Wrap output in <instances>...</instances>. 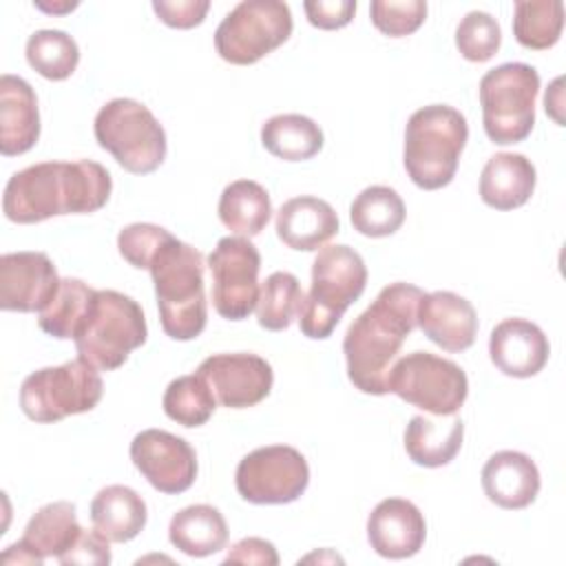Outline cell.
Returning <instances> with one entry per match:
<instances>
[{
  "mask_svg": "<svg viewBox=\"0 0 566 566\" xmlns=\"http://www.w3.org/2000/svg\"><path fill=\"white\" fill-rule=\"evenodd\" d=\"M111 190V172L93 159L42 161L9 177L2 212L24 226L57 214H91L106 206Z\"/></svg>",
  "mask_w": 566,
  "mask_h": 566,
  "instance_id": "obj_1",
  "label": "cell"
},
{
  "mask_svg": "<svg viewBox=\"0 0 566 566\" xmlns=\"http://www.w3.org/2000/svg\"><path fill=\"white\" fill-rule=\"evenodd\" d=\"M424 292L411 283H389L376 301L349 325L343 338L347 376L356 389L385 396L387 378L405 338L418 327V305Z\"/></svg>",
  "mask_w": 566,
  "mask_h": 566,
  "instance_id": "obj_2",
  "label": "cell"
},
{
  "mask_svg": "<svg viewBox=\"0 0 566 566\" xmlns=\"http://www.w3.org/2000/svg\"><path fill=\"white\" fill-rule=\"evenodd\" d=\"M203 254L168 234L148 263L155 283L159 321L172 340H192L206 329Z\"/></svg>",
  "mask_w": 566,
  "mask_h": 566,
  "instance_id": "obj_3",
  "label": "cell"
},
{
  "mask_svg": "<svg viewBox=\"0 0 566 566\" xmlns=\"http://www.w3.org/2000/svg\"><path fill=\"white\" fill-rule=\"evenodd\" d=\"M467 139V119L453 106L429 104L418 108L405 128L402 161L409 179L422 190L449 186Z\"/></svg>",
  "mask_w": 566,
  "mask_h": 566,
  "instance_id": "obj_4",
  "label": "cell"
},
{
  "mask_svg": "<svg viewBox=\"0 0 566 566\" xmlns=\"http://www.w3.org/2000/svg\"><path fill=\"white\" fill-rule=\"evenodd\" d=\"M146 338L148 327L142 305L117 290L95 292L73 336L80 358L102 371L122 367Z\"/></svg>",
  "mask_w": 566,
  "mask_h": 566,
  "instance_id": "obj_5",
  "label": "cell"
},
{
  "mask_svg": "<svg viewBox=\"0 0 566 566\" xmlns=\"http://www.w3.org/2000/svg\"><path fill=\"white\" fill-rule=\"evenodd\" d=\"M367 285V265L349 245H325L312 263V285L301 310V334L314 340L329 338L345 310L360 298Z\"/></svg>",
  "mask_w": 566,
  "mask_h": 566,
  "instance_id": "obj_6",
  "label": "cell"
},
{
  "mask_svg": "<svg viewBox=\"0 0 566 566\" xmlns=\"http://www.w3.org/2000/svg\"><path fill=\"white\" fill-rule=\"evenodd\" d=\"M93 133L97 144L133 175L155 172L166 159V130L137 99L115 97L106 102L95 115Z\"/></svg>",
  "mask_w": 566,
  "mask_h": 566,
  "instance_id": "obj_7",
  "label": "cell"
},
{
  "mask_svg": "<svg viewBox=\"0 0 566 566\" xmlns=\"http://www.w3.org/2000/svg\"><path fill=\"white\" fill-rule=\"evenodd\" d=\"M539 73L524 62H504L480 80L482 126L497 146L524 142L535 126Z\"/></svg>",
  "mask_w": 566,
  "mask_h": 566,
  "instance_id": "obj_8",
  "label": "cell"
},
{
  "mask_svg": "<svg viewBox=\"0 0 566 566\" xmlns=\"http://www.w3.org/2000/svg\"><path fill=\"white\" fill-rule=\"evenodd\" d=\"M102 394L104 382L97 367L77 356L64 365L29 374L20 385V409L33 422L53 424L95 409Z\"/></svg>",
  "mask_w": 566,
  "mask_h": 566,
  "instance_id": "obj_9",
  "label": "cell"
},
{
  "mask_svg": "<svg viewBox=\"0 0 566 566\" xmlns=\"http://www.w3.org/2000/svg\"><path fill=\"white\" fill-rule=\"evenodd\" d=\"M292 27V11L285 2L243 0L217 27L214 49L221 60L248 66L287 42Z\"/></svg>",
  "mask_w": 566,
  "mask_h": 566,
  "instance_id": "obj_10",
  "label": "cell"
},
{
  "mask_svg": "<svg viewBox=\"0 0 566 566\" xmlns=\"http://www.w3.org/2000/svg\"><path fill=\"white\" fill-rule=\"evenodd\" d=\"M387 391L433 416H453L467 400L469 380L453 360L411 352L391 365Z\"/></svg>",
  "mask_w": 566,
  "mask_h": 566,
  "instance_id": "obj_11",
  "label": "cell"
},
{
  "mask_svg": "<svg viewBox=\"0 0 566 566\" xmlns=\"http://www.w3.org/2000/svg\"><path fill=\"white\" fill-rule=\"evenodd\" d=\"M234 484L252 504H290L310 484V467L301 451L290 444L259 447L241 458Z\"/></svg>",
  "mask_w": 566,
  "mask_h": 566,
  "instance_id": "obj_12",
  "label": "cell"
},
{
  "mask_svg": "<svg viewBox=\"0 0 566 566\" xmlns=\"http://www.w3.org/2000/svg\"><path fill=\"white\" fill-rule=\"evenodd\" d=\"M212 305L226 321L248 318L259 303L261 254L248 237H223L208 254Z\"/></svg>",
  "mask_w": 566,
  "mask_h": 566,
  "instance_id": "obj_13",
  "label": "cell"
},
{
  "mask_svg": "<svg viewBox=\"0 0 566 566\" xmlns=\"http://www.w3.org/2000/svg\"><path fill=\"white\" fill-rule=\"evenodd\" d=\"M130 460L153 489L166 495L188 491L197 478V453L179 436L144 429L130 442Z\"/></svg>",
  "mask_w": 566,
  "mask_h": 566,
  "instance_id": "obj_14",
  "label": "cell"
},
{
  "mask_svg": "<svg viewBox=\"0 0 566 566\" xmlns=\"http://www.w3.org/2000/svg\"><path fill=\"white\" fill-rule=\"evenodd\" d=\"M206 378L217 402L228 409L254 407L268 398L274 382L270 363L250 352L212 354L197 367Z\"/></svg>",
  "mask_w": 566,
  "mask_h": 566,
  "instance_id": "obj_15",
  "label": "cell"
},
{
  "mask_svg": "<svg viewBox=\"0 0 566 566\" xmlns=\"http://www.w3.org/2000/svg\"><path fill=\"white\" fill-rule=\"evenodd\" d=\"M60 281L49 254L7 252L0 256V307L40 314L55 298Z\"/></svg>",
  "mask_w": 566,
  "mask_h": 566,
  "instance_id": "obj_16",
  "label": "cell"
},
{
  "mask_svg": "<svg viewBox=\"0 0 566 566\" xmlns=\"http://www.w3.org/2000/svg\"><path fill=\"white\" fill-rule=\"evenodd\" d=\"M84 528L77 522L75 504L60 500L40 506L24 526L22 537L7 546L2 564H44L46 557L60 559Z\"/></svg>",
  "mask_w": 566,
  "mask_h": 566,
  "instance_id": "obj_17",
  "label": "cell"
},
{
  "mask_svg": "<svg viewBox=\"0 0 566 566\" xmlns=\"http://www.w3.org/2000/svg\"><path fill=\"white\" fill-rule=\"evenodd\" d=\"M427 537V522L420 509L405 497H387L367 517L369 546L387 559L413 557Z\"/></svg>",
  "mask_w": 566,
  "mask_h": 566,
  "instance_id": "obj_18",
  "label": "cell"
},
{
  "mask_svg": "<svg viewBox=\"0 0 566 566\" xmlns=\"http://www.w3.org/2000/svg\"><path fill=\"white\" fill-rule=\"evenodd\" d=\"M551 345L546 334L526 318H504L489 338L491 363L513 378H531L548 363Z\"/></svg>",
  "mask_w": 566,
  "mask_h": 566,
  "instance_id": "obj_19",
  "label": "cell"
},
{
  "mask_svg": "<svg viewBox=\"0 0 566 566\" xmlns=\"http://www.w3.org/2000/svg\"><path fill=\"white\" fill-rule=\"evenodd\" d=\"M418 327L444 352H464L475 340L478 314L464 296L438 290L420 298Z\"/></svg>",
  "mask_w": 566,
  "mask_h": 566,
  "instance_id": "obj_20",
  "label": "cell"
},
{
  "mask_svg": "<svg viewBox=\"0 0 566 566\" xmlns=\"http://www.w3.org/2000/svg\"><path fill=\"white\" fill-rule=\"evenodd\" d=\"M484 495L506 511L526 509L535 502L542 480L537 464L520 451H497L482 467Z\"/></svg>",
  "mask_w": 566,
  "mask_h": 566,
  "instance_id": "obj_21",
  "label": "cell"
},
{
  "mask_svg": "<svg viewBox=\"0 0 566 566\" xmlns=\"http://www.w3.org/2000/svg\"><path fill=\"white\" fill-rule=\"evenodd\" d=\"M40 137L38 97L31 84L18 75L0 77V153L4 157L22 155Z\"/></svg>",
  "mask_w": 566,
  "mask_h": 566,
  "instance_id": "obj_22",
  "label": "cell"
},
{
  "mask_svg": "<svg viewBox=\"0 0 566 566\" xmlns=\"http://www.w3.org/2000/svg\"><path fill=\"white\" fill-rule=\"evenodd\" d=\"M338 230L336 210L325 199L312 195L292 197L276 212V234L292 250L314 252L338 234Z\"/></svg>",
  "mask_w": 566,
  "mask_h": 566,
  "instance_id": "obj_23",
  "label": "cell"
},
{
  "mask_svg": "<svg viewBox=\"0 0 566 566\" xmlns=\"http://www.w3.org/2000/svg\"><path fill=\"white\" fill-rule=\"evenodd\" d=\"M537 172L522 153H495L480 175V199L495 210L524 206L535 190Z\"/></svg>",
  "mask_w": 566,
  "mask_h": 566,
  "instance_id": "obj_24",
  "label": "cell"
},
{
  "mask_svg": "<svg viewBox=\"0 0 566 566\" xmlns=\"http://www.w3.org/2000/svg\"><path fill=\"white\" fill-rule=\"evenodd\" d=\"M91 522L108 542L124 544L135 539L148 520L144 497L124 484H108L91 502Z\"/></svg>",
  "mask_w": 566,
  "mask_h": 566,
  "instance_id": "obj_25",
  "label": "cell"
},
{
  "mask_svg": "<svg viewBox=\"0 0 566 566\" xmlns=\"http://www.w3.org/2000/svg\"><path fill=\"white\" fill-rule=\"evenodd\" d=\"M462 438L464 422L455 413L449 420L413 416L405 429V451L411 462L427 469H438L458 455Z\"/></svg>",
  "mask_w": 566,
  "mask_h": 566,
  "instance_id": "obj_26",
  "label": "cell"
},
{
  "mask_svg": "<svg viewBox=\"0 0 566 566\" xmlns=\"http://www.w3.org/2000/svg\"><path fill=\"white\" fill-rule=\"evenodd\" d=\"M168 539L184 555L208 557L226 548L228 524L217 506L192 504L172 515Z\"/></svg>",
  "mask_w": 566,
  "mask_h": 566,
  "instance_id": "obj_27",
  "label": "cell"
},
{
  "mask_svg": "<svg viewBox=\"0 0 566 566\" xmlns=\"http://www.w3.org/2000/svg\"><path fill=\"white\" fill-rule=\"evenodd\" d=\"M221 223L239 237H256L272 217V201L268 190L252 179H237L228 184L219 197Z\"/></svg>",
  "mask_w": 566,
  "mask_h": 566,
  "instance_id": "obj_28",
  "label": "cell"
},
{
  "mask_svg": "<svg viewBox=\"0 0 566 566\" xmlns=\"http://www.w3.org/2000/svg\"><path fill=\"white\" fill-rule=\"evenodd\" d=\"M321 126L298 113L274 115L261 126L263 148L283 161H305L323 148Z\"/></svg>",
  "mask_w": 566,
  "mask_h": 566,
  "instance_id": "obj_29",
  "label": "cell"
},
{
  "mask_svg": "<svg viewBox=\"0 0 566 566\" xmlns=\"http://www.w3.org/2000/svg\"><path fill=\"white\" fill-rule=\"evenodd\" d=\"M405 201L389 186H369L356 195L349 206V219L356 232L382 239L400 230L405 223Z\"/></svg>",
  "mask_w": 566,
  "mask_h": 566,
  "instance_id": "obj_30",
  "label": "cell"
},
{
  "mask_svg": "<svg viewBox=\"0 0 566 566\" xmlns=\"http://www.w3.org/2000/svg\"><path fill=\"white\" fill-rule=\"evenodd\" d=\"M564 4L559 0H520L513 7V35L531 51H546L559 42Z\"/></svg>",
  "mask_w": 566,
  "mask_h": 566,
  "instance_id": "obj_31",
  "label": "cell"
},
{
  "mask_svg": "<svg viewBox=\"0 0 566 566\" xmlns=\"http://www.w3.org/2000/svg\"><path fill=\"white\" fill-rule=\"evenodd\" d=\"M24 55L29 66L51 82L71 77L80 62L77 42L60 29H40L31 33Z\"/></svg>",
  "mask_w": 566,
  "mask_h": 566,
  "instance_id": "obj_32",
  "label": "cell"
},
{
  "mask_svg": "<svg viewBox=\"0 0 566 566\" xmlns=\"http://www.w3.org/2000/svg\"><path fill=\"white\" fill-rule=\"evenodd\" d=\"M161 407L172 422L192 429L206 424L212 418L217 398L203 376L188 374L170 380L164 391Z\"/></svg>",
  "mask_w": 566,
  "mask_h": 566,
  "instance_id": "obj_33",
  "label": "cell"
},
{
  "mask_svg": "<svg viewBox=\"0 0 566 566\" xmlns=\"http://www.w3.org/2000/svg\"><path fill=\"white\" fill-rule=\"evenodd\" d=\"M95 292L80 279H62L55 298L38 314L40 329L60 340L73 338Z\"/></svg>",
  "mask_w": 566,
  "mask_h": 566,
  "instance_id": "obj_34",
  "label": "cell"
},
{
  "mask_svg": "<svg viewBox=\"0 0 566 566\" xmlns=\"http://www.w3.org/2000/svg\"><path fill=\"white\" fill-rule=\"evenodd\" d=\"M303 290L294 274L290 272H272L259 292L256 303V321L263 329L283 332L287 329L303 310Z\"/></svg>",
  "mask_w": 566,
  "mask_h": 566,
  "instance_id": "obj_35",
  "label": "cell"
},
{
  "mask_svg": "<svg viewBox=\"0 0 566 566\" xmlns=\"http://www.w3.org/2000/svg\"><path fill=\"white\" fill-rule=\"evenodd\" d=\"M502 44V29L486 11H469L455 29V46L469 62L491 60Z\"/></svg>",
  "mask_w": 566,
  "mask_h": 566,
  "instance_id": "obj_36",
  "label": "cell"
},
{
  "mask_svg": "<svg viewBox=\"0 0 566 566\" xmlns=\"http://www.w3.org/2000/svg\"><path fill=\"white\" fill-rule=\"evenodd\" d=\"M369 15L374 27L389 35L402 38L418 31L427 18V2L422 0H374L369 7Z\"/></svg>",
  "mask_w": 566,
  "mask_h": 566,
  "instance_id": "obj_37",
  "label": "cell"
},
{
  "mask_svg": "<svg viewBox=\"0 0 566 566\" xmlns=\"http://www.w3.org/2000/svg\"><path fill=\"white\" fill-rule=\"evenodd\" d=\"M170 232L155 223H130L119 230L117 234V250L137 270H148V263L161 241Z\"/></svg>",
  "mask_w": 566,
  "mask_h": 566,
  "instance_id": "obj_38",
  "label": "cell"
},
{
  "mask_svg": "<svg viewBox=\"0 0 566 566\" xmlns=\"http://www.w3.org/2000/svg\"><path fill=\"white\" fill-rule=\"evenodd\" d=\"M64 566H73V564H82V566H104L111 564V548H108V539L93 531H82L77 542L57 559Z\"/></svg>",
  "mask_w": 566,
  "mask_h": 566,
  "instance_id": "obj_39",
  "label": "cell"
},
{
  "mask_svg": "<svg viewBox=\"0 0 566 566\" xmlns=\"http://www.w3.org/2000/svg\"><path fill=\"white\" fill-rule=\"evenodd\" d=\"M208 9H210L208 0H177V2L155 0L153 2V11L157 13V18L172 29H192L201 24Z\"/></svg>",
  "mask_w": 566,
  "mask_h": 566,
  "instance_id": "obj_40",
  "label": "cell"
},
{
  "mask_svg": "<svg viewBox=\"0 0 566 566\" xmlns=\"http://www.w3.org/2000/svg\"><path fill=\"white\" fill-rule=\"evenodd\" d=\"M307 22L316 29L323 31H334V29H343L352 22L354 13H356V0H332V2H323V0H307L303 2Z\"/></svg>",
  "mask_w": 566,
  "mask_h": 566,
  "instance_id": "obj_41",
  "label": "cell"
},
{
  "mask_svg": "<svg viewBox=\"0 0 566 566\" xmlns=\"http://www.w3.org/2000/svg\"><path fill=\"white\" fill-rule=\"evenodd\" d=\"M259 564V566H276L279 564V553L274 548L272 542L261 539V537H243L241 542H237L223 564Z\"/></svg>",
  "mask_w": 566,
  "mask_h": 566,
  "instance_id": "obj_42",
  "label": "cell"
}]
</instances>
